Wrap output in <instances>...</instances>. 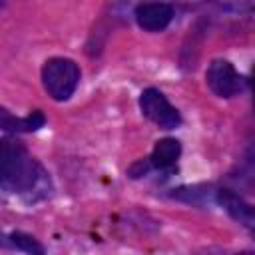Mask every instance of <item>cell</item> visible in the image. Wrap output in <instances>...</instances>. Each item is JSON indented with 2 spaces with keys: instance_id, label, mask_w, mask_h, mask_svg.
<instances>
[{
  "instance_id": "6da1fadb",
  "label": "cell",
  "mask_w": 255,
  "mask_h": 255,
  "mask_svg": "<svg viewBox=\"0 0 255 255\" xmlns=\"http://www.w3.org/2000/svg\"><path fill=\"white\" fill-rule=\"evenodd\" d=\"M0 181L6 191L28 195L40 189L44 191L48 175L20 141L4 139L0 155Z\"/></svg>"
},
{
  "instance_id": "7a4b0ae2",
  "label": "cell",
  "mask_w": 255,
  "mask_h": 255,
  "mask_svg": "<svg viewBox=\"0 0 255 255\" xmlns=\"http://www.w3.org/2000/svg\"><path fill=\"white\" fill-rule=\"evenodd\" d=\"M42 84L52 100L66 102L80 84V68L70 58H50L42 68Z\"/></svg>"
},
{
  "instance_id": "3957f363",
  "label": "cell",
  "mask_w": 255,
  "mask_h": 255,
  "mask_svg": "<svg viewBox=\"0 0 255 255\" xmlns=\"http://www.w3.org/2000/svg\"><path fill=\"white\" fill-rule=\"evenodd\" d=\"M139 110L149 122H153L161 129H175L181 124L179 112L169 104V100L157 88H147L141 92Z\"/></svg>"
},
{
  "instance_id": "277c9868",
  "label": "cell",
  "mask_w": 255,
  "mask_h": 255,
  "mask_svg": "<svg viewBox=\"0 0 255 255\" xmlns=\"http://www.w3.org/2000/svg\"><path fill=\"white\" fill-rule=\"evenodd\" d=\"M209 90L219 98H233L241 90V78L227 60H213L205 72Z\"/></svg>"
},
{
  "instance_id": "5b68a950",
  "label": "cell",
  "mask_w": 255,
  "mask_h": 255,
  "mask_svg": "<svg viewBox=\"0 0 255 255\" xmlns=\"http://www.w3.org/2000/svg\"><path fill=\"white\" fill-rule=\"evenodd\" d=\"M135 22L145 32H161L173 18V6L167 2H143L135 6Z\"/></svg>"
},
{
  "instance_id": "8992f818",
  "label": "cell",
  "mask_w": 255,
  "mask_h": 255,
  "mask_svg": "<svg viewBox=\"0 0 255 255\" xmlns=\"http://www.w3.org/2000/svg\"><path fill=\"white\" fill-rule=\"evenodd\" d=\"M215 199L239 225H243L247 231L255 235V205H249L229 189H219Z\"/></svg>"
},
{
  "instance_id": "52a82bcc",
  "label": "cell",
  "mask_w": 255,
  "mask_h": 255,
  "mask_svg": "<svg viewBox=\"0 0 255 255\" xmlns=\"http://www.w3.org/2000/svg\"><path fill=\"white\" fill-rule=\"evenodd\" d=\"M179 153H181V143L173 137H163V139L155 141L153 151L149 155V163H151V167L167 169V167L175 165Z\"/></svg>"
},
{
  "instance_id": "ba28073f",
  "label": "cell",
  "mask_w": 255,
  "mask_h": 255,
  "mask_svg": "<svg viewBox=\"0 0 255 255\" xmlns=\"http://www.w3.org/2000/svg\"><path fill=\"white\" fill-rule=\"evenodd\" d=\"M46 124V118L42 112H32L26 118H14L6 110H2V129L12 131V133H26V131H36Z\"/></svg>"
},
{
  "instance_id": "9c48e42d",
  "label": "cell",
  "mask_w": 255,
  "mask_h": 255,
  "mask_svg": "<svg viewBox=\"0 0 255 255\" xmlns=\"http://www.w3.org/2000/svg\"><path fill=\"white\" fill-rule=\"evenodd\" d=\"M8 241H10L18 251H22V253H26V255H46L44 247H42L32 235H28V233L14 231V233L8 235Z\"/></svg>"
},
{
  "instance_id": "30bf717a",
  "label": "cell",
  "mask_w": 255,
  "mask_h": 255,
  "mask_svg": "<svg viewBox=\"0 0 255 255\" xmlns=\"http://www.w3.org/2000/svg\"><path fill=\"white\" fill-rule=\"evenodd\" d=\"M251 90H253V106H255V72H253V78H251Z\"/></svg>"
},
{
  "instance_id": "8fae6325",
  "label": "cell",
  "mask_w": 255,
  "mask_h": 255,
  "mask_svg": "<svg viewBox=\"0 0 255 255\" xmlns=\"http://www.w3.org/2000/svg\"><path fill=\"white\" fill-rule=\"evenodd\" d=\"M235 255H255V251H253V249H245V251H239V253H235Z\"/></svg>"
}]
</instances>
